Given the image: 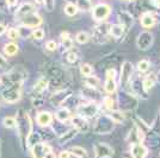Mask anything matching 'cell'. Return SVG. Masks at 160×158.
Wrapping results in <instances>:
<instances>
[{
  "mask_svg": "<svg viewBox=\"0 0 160 158\" xmlns=\"http://www.w3.org/2000/svg\"><path fill=\"white\" fill-rule=\"evenodd\" d=\"M16 120H17V131H18V136L20 139V145H22L23 150H27V140L30 133L32 132L30 115L25 109H19L16 115Z\"/></svg>",
  "mask_w": 160,
  "mask_h": 158,
  "instance_id": "cell-1",
  "label": "cell"
},
{
  "mask_svg": "<svg viewBox=\"0 0 160 158\" xmlns=\"http://www.w3.org/2000/svg\"><path fill=\"white\" fill-rule=\"evenodd\" d=\"M46 75L49 85H53L55 87H61L66 81V74L63 69L55 63H50L46 67Z\"/></svg>",
  "mask_w": 160,
  "mask_h": 158,
  "instance_id": "cell-2",
  "label": "cell"
},
{
  "mask_svg": "<svg viewBox=\"0 0 160 158\" xmlns=\"http://www.w3.org/2000/svg\"><path fill=\"white\" fill-rule=\"evenodd\" d=\"M115 121L109 114H103L98 117L93 125V132L97 134H109L115 128Z\"/></svg>",
  "mask_w": 160,
  "mask_h": 158,
  "instance_id": "cell-3",
  "label": "cell"
},
{
  "mask_svg": "<svg viewBox=\"0 0 160 158\" xmlns=\"http://www.w3.org/2000/svg\"><path fill=\"white\" fill-rule=\"evenodd\" d=\"M134 74V66L132 62L124 61L121 67V75H120V83L123 89H128V86H130L132 76Z\"/></svg>",
  "mask_w": 160,
  "mask_h": 158,
  "instance_id": "cell-4",
  "label": "cell"
},
{
  "mask_svg": "<svg viewBox=\"0 0 160 158\" xmlns=\"http://www.w3.org/2000/svg\"><path fill=\"white\" fill-rule=\"evenodd\" d=\"M20 88L22 85H11L4 88V91L1 92V96L4 101H6L7 104H14L20 99Z\"/></svg>",
  "mask_w": 160,
  "mask_h": 158,
  "instance_id": "cell-5",
  "label": "cell"
},
{
  "mask_svg": "<svg viewBox=\"0 0 160 158\" xmlns=\"http://www.w3.org/2000/svg\"><path fill=\"white\" fill-rule=\"evenodd\" d=\"M99 112V106L96 102H88V104H80L77 107V115H80L85 119H90L96 117Z\"/></svg>",
  "mask_w": 160,
  "mask_h": 158,
  "instance_id": "cell-6",
  "label": "cell"
},
{
  "mask_svg": "<svg viewBox=\"0 0 160 158\" xmlns=\"http://www.w3.org/2000/svg\"><path fill=\"white\" fill-rule=\"evenodd\" d=\"M111 13V7L108 4H98L92 8V17L97 21H104Z\"/></svg>",
  "mask_w": 160,
  "mask_h": 158,
  "instance_id": "cell-7",
  "label": "cell"
},
{
  "mask_svg": "<svg viewBox=\"0 0 160 158\" xmlns=\"http://www.w3.org/2000/svg\"><path fill=\"white\" fill-rule=\"evenodd\" d=\"M110 24H107V23H103V24H99L98 26H96L93 29V32H92V38L96 43H103L107 36L110 33Z\"/></svg>",
  "mask_w": 160,
  "mask_h": 158,
  "instance_id": "cell-8",
  "label": "cell"
},
{
  "mask_svg": "<svg viewBox=\"0 0 160 158\" xmlns=\"http://www.w3.org/2000/svg\"><path fill=\"white\" fill-rule=\"evenodd\" d=\"M94 158H111L113 156V149L105 143H97L93 146Z\"/></svg>",
  "mask_w": 160,
  "mask_h": 158,
  "instance_id": "cell-9",
  "label": "cell"
},
{
  "mask_svg": "<svg viewBox=\"0 0 160 158\" xmlns=\"http://www.w3.org/2000/svg\"><path fill=\"white\" fill-rule=\"evenodd\" d=\"M50 152H53V149L46 142L38 143L31 147V155L33 158H46V156Z\"/></svg>",
  "mask_w": 160,
  "mask_h": 158,
  "instance_id": "cell-10",
  "label": "cell"
},
{
  "mask_svg": "<svg viewBox=\"0 0 160 158\" xmlns=\"http://www.w3.org/2000/svg\"><path fill=\"white\" fill-rule=\"evenodd\" d=\"M153 35L148 31H143L139 35L138 37V40H136V44H138V48L140 50H148L151 46L153 45Z\"/></svg>",
  "mask_w": 160,
  "mask_h": 158,
  "instance_id": "cell-11",
  "label": "cell"
},
{
  "mask_svg": "<svg viewBox=\"0 0 160 158\" xmlns=\"http://www.w3.org/2000/svg\"><path fill=\"white\" fill-rule=\"evenodd\" d=\"M72 95V91L71 89H61L58 91L56 93H54L50 98V104L55 107V106H61L63 105V102L66 101L69 96Z\"/></svg>",
  "mask_w": 160,
  "mask_h": 158,
  "instance_id": "cell-12",
  "label": "cell"
},
{
  "mask_svg": "<svg viewBox=\"0 0 160 158\" xmlns=\"http://www.w3.org/2000/svg\"><path fill=\"white\" fill-rule=\"evenodd\" d=\"M115 79H116L115 69H109L107 72V79H105V83H104V89L108 94H112L117 89V85H116Z\"/></svg>",
  "mask_w": 160,
  "mask_h": 158,
  "instance_id": "cell-13",
  "label": "cell"
},
{
  "mask_svg": "<svg viewBox=\"0 0 160 158\" xmlns=\"http://www.w3.org/2000/svg\"><path fill=\"white\" fill-rule=\"evenodd\" d=\"M22 23H23V25L24 26H28V27H36L38 26V25H41L42 24V17H41L40 14L37 13H30L28 14V16H25L24 18H22Z\"/></svg>",
  "mask_w": 160,
  "mask_h": 158,
  "instance_id": "cell-14",
  "label": "cell"
},
{
  "mask_svg": "<svg viewBox=\"0 0 160 158\" xmlns=\"http://www.w3.org/2000/svg\"><path fill=\"white\" fill-rule=\"evenodd\" d=\"M71 123L73 124V127H75L79 133H86L90 130V126H88L87 120L85 118H82V117H80V115H74V117H72Z\"/></svg>",
  "mask_w": 160,
  "mask_h": 158,
  "instance_id": "cell-15",
  "label": "cell"
},
{
  "mask_svg": "<svg viewBox=\"0 0 160 158\" xmlns=\"http://www.w3.org/2000/svg\"><path fill=\"white\" fill-rule=\"evenodd\" d=\"M147 155H148V149L142 143H136L132 145L130 147L132 158H146Z\"/></svg>",
  "mask_w": 160,
  "mask_h": 158,
  "instance_id": "cell-16",
  "label": "cell"
},
{
  "mask_svg": "<svg viewBox=\"0 0 160 158\" xmlns=\"http://www.w3.org/2000/svg\"><path fill=\"white\" fill-rule=\"evenodd\" d=\"M120 105L124 108V109H128L130 111L132 108H134L136 106V100L134 99V96L130 94V93H127V94H121L120 96Z\"/></svg>",
  "mask_w": 160,
  "mask_h": 158,
  "instance_id": "cell-17",
  "label": "cell"
},
{
  "mask_svg": "<svg viewBox=\"0 0 160 158\" xmlns=\"http://www.w3.org/2000/svg\"><path fill=\"white\" fill-rule=\"evenodd\" d=\"M36 120L41 127H47V126H50V124L53 123V115L50 112H40L37 114Z\"/></svg>",
  "mask_w": 160,
  "mask_h": 158,
  "instance_id": "cell-18",
  "label": "cell"
},
{
  "mask_svg": "<svg viewBox=\"0 0 160 158\" xmlns=\"http://www.w3.org/2000/svg\"><path fill=\"white\" fill-rule=\"evenodd\" d=\"M155 20L157 19H155V17H154L153 13H151V12H145V13L141 16L140 23L145 29H149V27L154 26Z\"/></svg>",
  "mask_w": 160,
  "mask_h": 158,
  "instance_id": "cell-19",
  "label": "cell"
},
{
  "mask_svg": "<svg viewBox=\"0 0 160 158\" xmlns=\"http://www.w3.org/2000/svg\"><path fill=\"white\" fill-rule=\"evenodd\" d=\"M77 133H79V132H78V130H77L75 127L69 128L68 131H66L65 133H62L60 137H59V144L60 145L67 144L69 140H72V139L77 136Z\"/></svg>",
  "mask_w": 160,
  "mask_h": 158,
  "instance_id": "cell-20",
  "label": "cell"
},
{
  "mask_svg": "<svg viewBox=\"0 0 160 158\" xmlns=\"http://www.w3.org/2000/svg\"><path fill=\"white\" fill-rule=\"evenodd\" d=\"M55 117L58 119V121H60L62 124H65V123H68V121H71L72 120V114L69 112V109H67V108H60L58 112L55 113Z\"/></svg>",
  "mask_w": 160,
  "mask_h": 158,
  "instance_id": "cell-21",
  "label": "cell"
},
{
  "mask_svg": "<svg viewBox=\"0 0 160 158\" xmlns=\"http://www.w3.org/2000/svg\"><path fill=\"white\" fill-rule=\"evenodd\" d=\"M32 12H33V5L30 4V2H25V4H23V5L18 8V11H17V13H16V17L22 19V18H24L25 16L32 13Z\"/></svg>",
  "mask_w": 160,
  "mask_h": 158,
  "instance_id": "cell-22",
  "label": "cell"
},
{
  "mask_svg": "<svg viewBox=\"0 0 160 158\" xmlns=\"http://www.w3.org/2000/svg\"><path fill=\"white\" fill-rule=\"evenodd\" d=\"M49 86V82H48L47 79H40L33 86V93L37 94V95H41L46 92V89Z\"/></svg>",
  "mask_w": 160,
  "mask_h": 158,
  "instance_id": "cell-23",
  "label": "cell"
},
{
  "mask_svg": "<svg viewBox=\"0 0 160 158\" xmlns=\"http://www.w3.org/2000/svg\"><path fill=\"white\" fill-rule=\"evenodd\" d=\"M118 19H120L121 25L124 26L126 30L129 29V27L132 26V24H133V17L128 13V12H121L118 14Z\"/></svg>",
  "mask_w": 160,
  "mask_h": 158,
  "instance_id": "cell-24",
  "label": "cell"
},
{
  "mask_svg": "<svg viewBox=\"0 0 160 158\" xmlns=\"http://www.w3.org/2000/svg\"><path fill=\"white\" fill-rule=\"evenodd\" d=\"M38 143H42V137H41L40 132H31L29 138L27 140V146L28 147H32L33 145L38 144Z\"/></svg>",
  "mask_w": 160,
  "mask_h": 158,
  "instance_id": "cell-25",
  "label": "cell"
},
{
  "mask_svg": "<svg viewBox=\"0 0 160 158\" xmlns=\"http://www.w3.org/2000/svg\"><path fill=\"white\" fill-rule=\"evenodd\" d=\"M158 82V80H157V75L155 74H149V75H147L146 77L143 79L142 81V83H143V87H145V89H146L147 92L151 89V88H153L154 85Z\"/></svg>",
  "mask_w": 160,
  "mask_h": 158,
  "instance_id": "cell-26",
  "label": "cell"
},
{
  "mask_svg": "<svg viewBox=\"0 0 160 158\" xmlns=\"http://www.w3.org/2000/svg\"><path fill=\"white\" fill-rule=\"evenodd\" d=\"M71 155H73L74 157L77 158H87L88 157V153H87L86 149L81 147V146H72L69 149Z\"/></svg>",
  "mask_w": 160,
  "mask_h": 158,
  "instance_id": "cell-27",
  "label": "cell"
},
{
  "mask_svg": "<svg viewBox=\"0 0 160 158\" xmlns=\"http://www.w3.org/2000/svg\"><path fill=\"white\" fill-rule=\"evenodd\" d=\"M124 26H122L121 24H115V25H111L110 26V33L113 38H120L123 36L124 33Z\"/></svg>",
  "mask_w": 160,
  "mask_h": 158,
  "instance_id": "cell-28",
  "label": "cell"
},
{
  "mask_svg": "<svg viewBox=\"0 0 160 158\" xmlns=\"http://www.w3.org/2000/svg\"><path fill=\"white\" fill-rule=\"evenodd\" d=\"M61 44H62V46H63L66 50H69V49L73 48V40L69 37V33L68 32L61 33Z\"/></svg>",
  "mask_w": 160,
  "mask_h": 158,
  "instance_id": "cell-29",
  "label": "cell"
},
{
  "mask_svg": "<svg viewBox=\"0 0 160 158\" xmlns=\"http://www.w3.org/2000/svg\"><path fill=\"white\" fill-rule=\"evenodd\" d=\"M111 119H112L113 121L116 123V124H121V123H123L124 121V119H126V114L122 112V111H111V113L109 114Z\"/></svg>",
  "mask_w": 160,
  "mask_h": 158,
  "instance_id": "cell-30",
  "label": "cell"
},
{
  "mask_svg": "<svg viewBox=\"0 0 160 158\" xmlns=\"http://www.w3.org/2000/svg\"><path fill=\"white\" fill-rule=\"evenodd\" d=\"M18 50H19V48L16 43H8L4 48V53H5L6 56H14L16 53H18Z\"/></svg>",
  "mask_w": 160,
  "mask_h": 158,
  "instance_id": "cell-31",
  "label": "cell"
},
{
  "mask_svg": "<svg viewBox=\"0 0 160 158\" xmlns=\"http://www.w3.org/2000/svg\"><path fill=\"white\" fill-rule=\"evenodd\" d=\"M65 13L67 14V16H69V17H73V16H75V14L78 13V11H79V8H78V6L75 5V4H73V2H67L66 5H65Z\"/></svg>",
  "mask_w": 160,
  "mask_h": 158,
  "instance_id": "cell-32",
  "label": "cell"
},
{
  "mask_svg": "<svg viewBox=\"0 0 160 158\" xmlns=\"http://www.w3.org/2000/svg\"><path fill=\"white\" fill-rule=\"evenodd\" d=\"M73 4H75L78 8L80 10H84V11H88V10H91V1L90 0H75Z\"/></svg>",
  "mask_w": 160,
  "mask_h": 158,
  "instance_id": "cell-33",
  "label": "cell"
},
{
  "mask_svg": "<svg viewBox=\"0 0 160 158\" xmlns=\"http://www.w3.org/2000/svg\"><path fill=\"white\" fill-rule=\"evenodd\" d=\"M85 83H86V87H90V88H97L99 86V80L97 79L96 76H86L85 77Z\"/></svg>",
  "mask_w": 160,
  "mask_h": 158,
  "instance_id": "cell-34",
  "label": "cell"
},
{
  "mask_svg": "<svg viewBox=\"0 0 160 158\" xmlns=\"http://www.w3.org/2000/svg\"><path fill=\"white\" fill-rule=\"evenodd\" d=\"M2 125L6 128H13L17 126V120H16V117H5L4 120H2Z\"/></svg>",
  "mask_w": 160,
  "mask_h": 158,
  "instance_id": "cell-35",
  "label": "cell"
},
{
  "mask_svg": "<svg viewBox=\"0 0 160 158\" xmlns=\"http://www.w3.org/2000/svg\"><path fill=\"white\" fill-rule=\"evenodd\" d=\"M103 102H104V106H105V108L109 109V111H115L116 109V101L112 99V96H107V98H104L103 100Z\"/></svg>",
  "mask_w": 160,
  "mask_h": 158,
  "instance_id": "cell-36",
  "label": "cell"
},
{
  "mask_svg": "<svg viewBox=\"0 0 160 158\" xmlns=\"http://www.w3.org/2000/svg\"><path fill=\"white\" fill-rule=\"evenodd\" d=\"M80 72H81L82 76L86 77V76H91V75H92L93 69H92V67L90 66L88 63H84V64L80 66Z\"/></svg>",
  "mask_w": 160,
  "mask_h": 158,
  "instance_id": "cell-37",
  "label": "cell"
},
{
  "mask_svg": "<svg viewBox=\"0 0 160 158\" xmlns=\"http://www.w3.org/2000/svg\"><path fill=\"white\" fill-rule=\"evenodd\" d=\"M136 67H138V70L140 72H148V69L151 67V63H149L148 59H141V61H139V63H138Z\"/></svg>",
  "mask_w": 160,
  "mask_h": 158,
  "instance_id": "cell-38",
  "label": "cell"
},
{
  "mask_svg": "<svg viewBox=\"0 0 160 158\" xmlns=\"http://www.w3.org/2000/svg\"><path fill=\"white\" fill-rule=\"evenodd\" d=\"M90 40V36L87 35L86 32H84V31H80V32L77 33V36H75V40L79 43V44H85L87 43Z\"/></svg>",
  "mask_w": 160,
  "mask_h": 158,
  "instance_id": "cell-39",
  "label": "cell"
},
{
  "mask_svg": "<svg viewBox=\"0 0 160 158\" xmlns=\"http://www.w3.org/2000/svg\"><path fill=\"white\" fill-rule=\"evenodd\" d=\"M7 36H8V38L10 40H18L20 37V35H19V30H17V29H14V27H11L8 31H7Z\"/></svg>",
  "mask_w": 160,
  "mask_h": 158,
  "instance_id": "cell-40",
  "label": "cell"
},
{
  "mask_svg": "<svg viewBox=\"0 0 160 158\" xmlns=\"http://www.w3.org/2000/svg\"><path fill=\"white\" fill-rule=\"evenodd\" d=\"M31 35H32V37L35 40H41L44 38V30L43 29H36V30H33Z\"/></svg>",
  "mask_w": 160,
  "mask_h": 158,
  "instance_id": "cell-41",
  "label": "cell"
},
{
  "mask_svg": "<svg viewBox=\"0 0 160 158\" xmlns=\"http://www.w3.org/2000/svg\"><path fill=\"white\" fill-rule=\"evenodd\" d=\"M67 62L68 63H71V64H73L75 63L77 61H78V53H74V51H69V53H67Z\"/></svg>",
  "mask_w": 160,
  "mask_h": 158,
  "instance_id": "cell-42",
  "label": "cell"
},
{
  "mask_svg": "<svg viewBox=\"0 0 160 158\" xmlns=\"http://www.w3.org/2000/svg\"><path fill=\"white\" fill-rule=\"evenodd\" d=\"M46 48L49 51H55L58 49V43L55 40H48L47 44H46Z\"/></svg>",
  "mask_w": 160,
  "mask_h": 158,
  "instance_id": "cell-43",
  "label": "cell"
},
{
  "mask_svg": "<svg viewBox=\"0 0 160 158\" xmlns=\"http://www.w3.org/2000/svg\"><path fill=\"white\" fill-rule=\"evenodd\" d=\"M44 5L48 11H53L55 7V0H44Z\"/></svg>",
  "mask_w": 160,
  "mask_h": 158,
  "instance_id": "cell-44",
  "label": "cell"
},
{
  "mask_svg": "<svg viewBox=\"0 0 160 158\" xmlns=\"http://www.w3.org/2000/svg\"><path fill=\"white\" fill-rule=\"evenodd\" d=\"M8 6H7L6 0H0V11L1 12H6Z\"/></svg>",
  "mask_w": 160,
  "mask_h": 158,
  "instance_id": "cell-45",
  "label": "cell"
},
{
  "mask_svg": "<svg viewBox=\"0 0 160 158\" xmlns=\"http://www.w3.org/2000/svg\"><path fill=\"white\" fill-rule=\"evenodd\" d=\"M71 152L69 151H66V150H63V151H61L59 153V158H71Z\"/></svg>",
  "mask_w": 160,
  "mask_h": 158,
  "instance_id": "cell-46",
  "label": "cell"
},
{
  "mask_svg": "<svg viewBox=\"0 0 160 158\" xmlns=\"http://www.w3.org/2000/svg\"><path fill=\"white\" fill-rule=\"evenodd\" d=\"M6 66H7V59L4 56L0 55V68L4 69V68H6Z\"/></svg>",
  "mask_w": 160,
  "mask_h": 158,
  "instance_id": "cell-47",
  "label": "cell"
},
{
  "mask_svg": "<svg viewBox=\"0 0 160 158\" xmlns=\"http://www.w3.org/2000/svg\"><path fill=\"white\" fill-rule=\"evenodd\" d=\"M6 2L8 7H13L18 4V0H6Z\"/></svg>",
  "mask_w": 160,
  "mask_h": 158,
  "instance_id": "cell-48",
  "label": "cell"
},
{
  "mask_svg": "<svg viewBox=\"0 0 160 158\" xmlns=\"http://www.w3.org/2000/svg\"><path fill=\"white\" fill-rule=\"evenodd\" d=\"M46 158H56V156H55V153L50 152V153H48L47 156H46Z\"/></svg>",
  "mask_w": 160,
  "mask_h": 158,
  "instance_id": "cell-49",
  "label": "cell"
},
{
  "mask_svg": "<svg viewBox=\"0 0 160 158\" xmlns=\"http://www.w3.org/2000/svg\"><path fill=\"white\" fill-rule=\"evenodd\" d=\"M153 2L157 7H160V0H153Z\"/></svg>",
  "mask_w": 160,
  "mask_h": 158,
  "instance_id": "cell-50",
  "label": "cell"
},
{
  "mask_svg": "<svg viewBox=\"0 0 160 158\" xmlns=\"http://www.w3.org/2000/svg\"><path fill=\"white\" fill-rule=\"evenodd\" d=\"M157 80H158V82H160V70L158 72V74H157Z\"/></svg>",
  "mask_w": 160,
  "mask_h": 158,
  "instance_id": "cell-51",
  "label": "cell"
},
{
  "mask_svg": "<svg viewBox=\"0 0 160 158\" xmlns=\"http://www.w3.org/2000/svg\"><path fill=\"white\" fill-rule=\"evenodd\" d=\"M37 4H44V0H35Z\"/></svg>",
  "mask_w": 160,
  "mask_h": 158,
  "instance_id": "cell-52",
  "label": "cell"
},
{
  "mask_svg": "<svg viewBox=\"0 0 160 158\" xmlns=\"http://www.w3.org/2000/svg\"><path fill=\"white\" fill-rule=\"evenodd\" d=\"M123 1H133V0H123Z\"/></svg>",
  "mask_w": 160,
  "mask_h": 158,
  "instance_id": "cell-53",
  "label": "cell"
},
{
  "mask_svg": "<svg viewBox=\"0 0 160 158\" xmlns=\"http://www.w3.org/2000/svg\"><path fill=\"white\" fill-rule=\"evenodd\" d=\"M0 158H1V156H0Z\"/></svg>",
  "mask_w": 160,
  "mask_h": 158,
  "instance_id": "cell-54",
  "label": "cell"
}]
</instances>
